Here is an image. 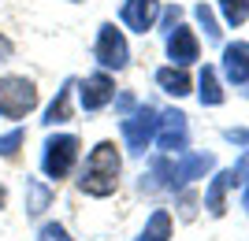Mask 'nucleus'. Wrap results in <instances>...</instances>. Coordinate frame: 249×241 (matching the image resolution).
I'll use <instances>...</instances> for the list:
<instances>
[{"instance_id": "f8f14e48", "label": "nucleus", "mask_w": 249, "mask_h": 241, "mask_svg": "<svg viewBox=\"0 0 249 241\" xmlns=\"http://www.w3.org/2000/svg\"><path fill=\"white\" fill-rule=\"evenodd\" d=\"M156 85L171 96H186L190 93V74L182 71V67H160V71H156Z\"/></svg>"}, {"instance_id": "393cba45", "label": "nucleus", "mask_w": 249, "mask_h": 241, "mask_svg": "<svg viewBox=\"0 0 249 241\" xmlns=\"http://www.w3.org/2000/svg\"><path fill=\"white\" fill-rule=\"evenodd\" d=\"M11 52H15V48H11V41H8V37H0V60H8Z\"/></svg>"}, {"instance_id": "6e6552de", "label": "nucleus", "mask_w": 249, "mask_h": 241, "mask_svg": "<svg viewBox=\"0 0 249 241\" xmlns=\"http://www.w3.org/2000/svg\"><path fill=\"white\" fill-rule=\"evenodd\" d=\"M156 19H160V0H126L123 4V22L138 33L153 30Z\"/></svg>"}, {"instance_id": "f03ea898", "label": "nucleus", "mask_w": 249, "mask_h": 241, "mask_svg": "<svg viewBox=\"0 0 249 241\" xmlns=\"http://www.w3.org/2000/svg\"><path fill=\"white\" fill-rule=\"evenodd\" d=\"M37 108V85L22 74H4L0 78V115L4 119H22Z\"/></svg>"}, {"instance_id": "39448f33", "label": "nucleus", "mask_w": 249, "mask_h": 241, "mask_svg": "<svg viewBox=\"0 0 249 241\" xmlns=\"http://www.w3.org/2000/svg\"><path fill=\"white\" fill-rule=\"evenodd\" d=\"M93 52H97V60H101V67H108V71H123L126 63H130L126 37H123V30H115L112 22H104V26H101Z\"/></svg>"}, {"instance_id": "bb28decb", "label": "nucleus", "mask_w": 249, "mask_h": 241, "mask_svg": "<svg viewBox=\"0 0 249 241\" xmlns=\"http://www.w3.org/2000/svg\"><path fill=\"white\" fill-rule=\"evenodd\" d=\"M4 200H8V193H4V186H0V208H4Z\"/></svg>"}, {"instance_id": "20e7f679", "label": "nucleus", "mask_w": 249, "mask_h": 241, "mask_svg": "<svg viewBox=\"0 0 249 241\" xmlns=\"http://www.w3.org/2000/svg\"><path fill=\"white\" fill-rule=\"evenodd\" d=\"M156 126L160 119H156V108L149 104H138L130 115H123V141L130 145V152H145L149 141L156 137Z\"/></svg>"}, {"instance_id": "cd10ccee", "label": "nucleus", "mask_w": 249, "mask_h": 241, "mask_svg": "<svg viewBox=\"0 0 249 241\" xmlns=\"http://www.w3.org/2000/svg\"><path fill=\"white\" fill-rule=\"evenodd\" d=\"M74 4H82V0H74Z\"/></svg>"}, {"instance_id": "9d476101", "label": "nucleus", "mask_w": 249, "mask_h": 241, "mask_svg": "<svg viewBox=\"0 0 249 241\" xmlns=\"http://www.w3.org/2000/svg\"><path fill=\"white\" fill-rule=\"evenodd\" d=\"M223 74L234 85H249V45L246 41H234L223 48Z\"/></svg>"}, {"instance_id": "5701e85b", "label": "nucleus", "mask_w": 249, "mask_h": 241, "mask_svg": "<svg viewBox=\"0 0 249 241\" xmlns=\"http://www.w3.org/2000/svg\"><path fill=\"white\" fill-rule=\"evenodd\" d=\"M115 108H119V112H123V115H130V112H134V96H130V93H119V100H115Z\"/></svg>"}, {"instance_id": "b1692460", "label": "nucleus", "mask_w": 249, "mask_h": 241, "mask_svg": "<svg viewBox=\"0 0 249 241\" xmlns=\"http://www.w3.org/2000/svg\"><path fill=\"white\" fill-rule=\"evenodd\" d=\"M227 141H238V145H249V130H227Z\"/></svg>"}, {"instance_id": "2eb2a0df", "label": "nucleus", "mask_w": 249, "mask_h": 241, "mask_svg": "<svg viewBox=\"0 0 249 241\" xmlns=\"http://www.w3.org/2000/svg\"><path fill=\"white\" fill-rule=\"evenodd\" d=\"M167 238H171V215L167 211H153V219H149V226L142 230L138 241H167Z\"/></svg>"}, {"instance_id": "412c9836", "label": "nucleus", "mask_w": 249, "mask_h": 241, "mask_svg": "<svg viewBox=\"0 0 249 241\" xmlns=\"http://www.w3.org/2000/svg\"><path fill=\"white\" fill-rule=\"evenodd\" d=\"M41 241H71V238H67V230H63L60 223H45L41 226Z\"/></svg>"}, {"instance_id": "a878e982", "label": "nucleus", "mask_w": 249, "mask_h": 241, "mask_svg": "<svg viewBox=\"0 0 249 241\" xmlns=\"http://www.w3.org/2000/svg\"><path fill=\"white\" fill-rule=\"evenodd\" d=\"M242 208L249 211V178H246V193H242Z\"/></svg>"}, {"instance_id": "a211bd4d", "label": "nucleus", "mask_w": 249, "mask_h": 241, "mask_svg": "<svg viewBox=\"0 0 249 241\" xmlns=\"http://www.w3.org/2000/svg\"><path fill=\"white\" fill-rule=\"evenodd\" d=\"M49 200H52L49 189H45L41 182H30V204H26V211H34V215H37V211L49 208Z\"/></svg>"}, {"instance_id": "1a4fd4ad", "label": "nucleus", "mask_w": 249, "mask_h": 241, "mask_svg": "<svg viewBox=\"0 0 249 241\" xmlns=\"http://www.w3.org/2000/svg\"><path fill=\"white\" fill-rule=\"evenodd\" d=\"M167 56H171L178 67H186V63H194L201 56V45H197V37H194L190 26H175V30L167 33Z\"/></svg>"}, {"instance_id": "dca6fc26", "label": "nucleus", "mask_w": 249, "mask_h": 241, "mask_svg": "<svg viewBox=\"0 0 249 241\" xmlns=\"http://www.w3.org/2000/svg\"><path fill=\"white\" fill-rule=\"evenodd\" d=\"M201 104H208V108L223 104V89H219V78H216V71H212V67H205V71H201Z\"/></svg>"}, {"instance_id": "7ed1b4c3", "label": "nucleus", "mask_w": 249, "mask_h": 241, "mask_svg": "<svg viewBox=\"0 0 249 241\" xmlns=\"http://www.w3.org/2000/svg\"><path fill=\"white\" fill-rule=\"evenodd\" d=\"M74 160H78V137L74 134H56L45 141V156H41V171L49 178H67L74 167Z\"/></svg>"}, {"instance_id": "ddd939ff", "label": "nucleus", "mask_w": 249, "mask_h": 241, "mask_svg": "<svg viewBox=\"0 0 249 241\" xmlns=\"http://www.w3.org/2000/svg\"><path fill=\"white\" fill-rule=\"evenodd\" d=\"M71 89H74V78H67V82H63V89L56 93V100L49 104V112H45V123H49V126L67 123V119H71Z\"/></svg>"}, {"instance_id": "aec40b11", "label": "nucleus", "mask_w": 249, "mask_h": 241, "mask_svg": "<svg viewBox=\"0 0 249 241\" xmlns=\"http://www.w3.org/2000/svg\"><path fill=\"white\" fill-rule=\"evenodd\" d=\"M194 15H197V22H201V30H205L208 37H212V41H216V37H219V30H216V15H212V8H205V4H197V11H194Z\"/></svg>"}, {"instance_id": "9b49d317", "label": "nucleus", "mask_w": 249, "mask_h": 241, "mask_svg": "<svg viewBox=\"0 0 249 241\" xmlns=\"http://www.w3.org/2000/svg\"><path fill=\"white\" fill-rule=\"evenodd\" d=\"M212 163H216V160L208 156H182L175 163V167H171V189H178V186H186V182H194V178H205L208 171H212Z\"/></svg>"}, {"instance_id": "4468645a", "label": "nucleus", "mask_w": 249, "mask_h": 241, "mask_svg": "<svg viewBox=\"0 0 249 241\" xmlns=\"http://www.w3.org/2000/svg\"><path fill=\"white\" fill-rule=\"evenodd\" d=\"M234 171H219L216 175V182L208 186V197H205V204H208V211L212 215H223V197H227V186H234Z\"/></svg>"}, {"instance_id": "0eeeda50", "label": "nucleus", "mask_w": 249, "mask_h": 241, "mask_svg": "<svg viewBox=\"0 0 249 241\" xmlns=\"http://www.w3.org/2000/svg\"><path fill=\"white\" fill-rule=\"evenodd\" d=\"M78 96H82V108H86V112H101L104 104H112V100H115L112 74H104V71L89 74V78L82 82V89H78Z\"/></svg>"}, {"instance_id": "423d86ee", "label": "nucleus", "mask_w": 249, "mask_h": 241, "mask_svg": "<svg viewBox=\"0 0 249 241\" xmlns=\"http://www.w3.org/2000/svg\"><path fill=\"white\" fill-rule=\"evenodd\" d=\"M190 141V126H186V115L182 112H164L160 115V130H156V145L164 148V152H182Z\"/></svg>"}, {"instance_id": "f257e3e1", "label": "nucleus", "mask_w": 249, "mask_h": 241, "mask_svg": "<svg viewBox=\"0 0 249 241\" xmlns=\"http://www.w3.org/2000/svg\"><path fill=\"white\" fill-rule=\"evenodd\" d=\"M119 171H123L119 148H115L112 141H101V145L89 152V160H86V171H82V178H78V186H82V193H89V197H108V193H115V186H119Z\"/></svg>"}, {"instance_id": "6ab92c4d", "label": "nucleus", "mask_w": 249, "mask_h": 241, "mask_svg": "<svg viewBox=\"0 0 249 241\" xmlns=\"http://www.w3.org/2000/svg\"><path fill=\"white\" fill-rule=\"evenodd\" d=\"M22 141H26V134H22V130H11V134H4V137H0V156L11 160V156L22 148Z\"/></svg>"}, {"instance_id": "4be33fe9", "label": "nucleus", "mask_w": 249, "mask_h": 241, "mask_svg": "<svg viewBox=\"0 0 249 241\" xmlns=\"http://www.w3.org/2000/svg\"><path fill=\"white\" fill-rule=\"evenodd\" d=\"M178 19H182V8H167V11H164V30L171 33V30L178 26Z\"/></svg>"}, {"instance_id": "f3484780", "label": "nucleus", "mask_w": 249, "mask_h": 241, "mask_svg": "<svg viewBox=\"0 0 249 241\" xmlns=\"http://www.w3.org/2000/svg\"><path fill=\"white\" fill-rule=\"evenodd\" d=\"M216 4H219V11H223V19L231 26H242L249 19V0H216Z\"/></svg>"}]
</instances>
